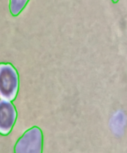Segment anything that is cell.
<instances>
[{
    "label": "cell",
    "mask_w": 127,
    "mask_h": 153,
    "mask_svg": "<svg viewBox=\"0 0 127 153\" xmlns=\"http://www.w3.org/2000/svg\"><path fill=\"white\" fill-rule=\"evenodd\" d=\"M17 70L11 64H0V99L13 101L19 91Z\"/></svg>",
    "instance_id": "1"
},
{
    "label": "cell",
    "mask_w": 127,
    "mask_h": 153,
    "mask_svg": "<svg viewBox=\"0 0 127 153\" xmlns=\"http://www.w3.org/2000/svg\"><path fill=\"white\" fill-rule=\"evenodd\" d=\"M43 131L38 126L28 128L17 140L13 148L14 153H43Z\"/></svg>",
    "instance_id": "2"
},
{
    "label": "cell",
    "mask_w": 127,
    "mask_h": 153,
    "mask_svg": "<svg viewBox=\"0 0 127 153\" xmlns=\"http://www.w3.org/2000/svg\"><path fill=\"white\" fill-rule=\"evenodd\" d=\"M17 118V111L11 101L0 99V134L6 136L13 129Z\"/></svg>",
    "instance_id": "3"
},
{
    "label": "cell",
    "mask_w": 127,
    "mask_h": 153,
    "mask_svg": "<svg viewBox=\"0 0 127 153\" xmlns=\"http://www.w3.org/2000/svg\"><path fill=\"white\" fill-rule=\"evenodd\" d=\"M30 0H10L9 10L13 16H17L25 8Z\"/></svg>",
    "instance_id": "4"
},
{
    "label": "cell",
    "mask_w": 127,
    "mask_h": 153,
    "mask_svg": "<svg viewBox=\"0 0 127 153\" xmlns=\"http://www.w3.org/2000/svg\"><path fill=\"white\" fill-rule=\"evenodd\" d=\"M112 1L113 3H114V4H117V2H118L119 1H120V0H111Z\"/></svg>",
    "instance_id": "5"
}]
</instances>
